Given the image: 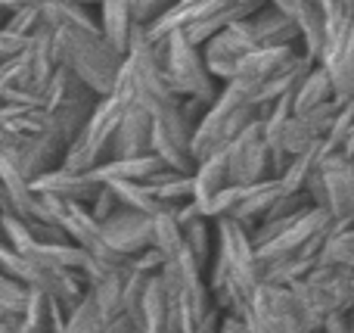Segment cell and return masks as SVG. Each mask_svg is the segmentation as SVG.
I'll return each instance as SVG.
<instances>
[{"instance_id": "obj_1", "label": "cell", "mask_w": 354, "mask_h": 333, "mask_svg": "<svg viewBox=\"0 0 354 333\" xmlns=\"http://www.w3.org/2000/svg\"><path fill=\"white\" fill-rule=\"evenodd\" d=\"M44 19L56 31L62 66L72 69L97 97H109L128 56H122L103 37L100 16H93L91 6H81L75 0H53L44 6Z\"/></svg>"}, {"instance_id": "obj_2", "label": "cell", "mask_w": 354, "mask_h": 333, "mask_svg": "<svg viewBox=\"0 0 354 333\" xmlns=\"http://www.w3.org/2000/svg\"><path fill=\"white\" fill-rule=\"evenodd\" d=\"M205 280L212 290L214 309L245 321L252 296L264 284L258 249L245 224L233 222V218L214 222V259L205 271Z\"/></svg>"}, {"instance_id": "obj_3", "label": "cell", "mask_w": 354, "mask_h": 333, "mask_svg": "<svg viewBox=\"0 0 354 333\" xmlns=\"http://www.w3.org/2000/svg\"><path fill=\"white\" fill-rule=\"evenodd\" d=\"M131 103H134V84H131L128 60H124V69H122V75H118L112 93L109 97H100L97 109H93V116L87 118V125L81 128V134L68 143L62 165L72 168V172H93V168H100L103 162H109L112 147H115L118 125H122V116Z\"/></svg>"}, {"instance_id": "obj_4", "label": "cell", "mask_w": 354, "mask_h": 333, "mask_svg": "<svg viewBox=\"0 0 354 333\" xmlns=\"http://www.w3.org/2000/svg\"><path fill=\"white\" fill-rule=\"evenodd\" d=\"M261 118V106L255 103V91L245 81H227L218 100L205 109L202 122L193 131V159H205L227 150L252 122Z\"/></svg>"}, {"instance_id": "obj_5", "label": "cell", "mask_w": 354, "mask_h": 333, "mask_svg": "<svg viewBox=\"0 0 354 333\" xmlns=\"http://www.w3.org/2000/svg\"><path fill=\"white\" fill-rule=\"evenodd\" d=\"M159 53H162V66H165V75H168V84L174 87L177 97L202 100L205 106H212L218 100L224 84L212 75L202 47H196L183 31H174L165 41H159Z\"/></svg>"}, {"instance_id": "obj_6", "label": "cell", "mask_w": 354, "mask_h": 333, "mask_svg": "<svg viewBox=\"0 0 354 333\" xmlns=\"http://www.w3.org/2000/svg\"><path fill=\"white\" fill-rule=\"evenodd\" d=\"M44 97H47L44 106H47L56 118V131H59L68 143L81 134V128L87 125V118L93 116V109H97V103H100L97 93L66 66H59V72H56L53 81L47 84Z\"/></svg>"}, {"instance_id": "obj_7", "label": "cell", "mask_w": 354, "mask_h": 333, "mask_svg": "<svg viewBox=\"0 0 354 333\" xmlns=\"http://www.w3.org/2000/svg\"><path fill=\"white\" fill-rule=\"evenodd\" d=\"M44 206H47L50 218L68 234V240L84 249L87 255H93V259H100V262H112V265H128V259L118 255L115 249L106 243L103 224L93 218L91 206L75 203V199H59V197H44Z\"/></svg>"}, {"instance_id": "obj_8", "label": "cell", "mask_w": 354, "mask_h": 333, "mask_svg": "<svg viewBox=\"0 0 354 333\" xmlns=\"http://www.w3.org/2000/svg\"><path fill=\"white\" fill-rule=\"evenodd\" d=\"M224 153H227V168H230V184H261V181L274 178L270 143L264 137L261 118L252 122Z\"/></svg>"}, {"instance_id": "obj_9", "label": "cell", "mask_w": 354, "mask_h": 333, "mask_svg": "<svg viewBox=\"0 0 354 333\" xmlns=\"http://www.w3.org/2000/svg\"><path fill=\"white\" fill-rule=\"evenodd\" d=\"M320 172H324L326 209H330L333 222L339 228H351L354 224V162L342 150L339 153H326L324 150Z\"/></svg>"}, {"instance_id": "obj_10", "label": "cell", "mask_w": 354, "mask_h": 333, "mask_svg": "<svg viewBox=\"0 0 354 333\" xmlns=\"http://www.w3.org/2000/svg\"><path fill=\"white\" fill-rule=\"evenodd\" d=\"M103 237L118 255L131 259V255L156 246V215L122 206L115 215L103 222Z\"/></svg>"}, {"instance_id": "obj_11", "label": "cell", "mask_w": 354, "mask_h": 333, "mask_svg": "<svg viewBox=\"0 0 354 333\" xmlns=\"http://www.w3.org/2000/svg\"><path fill=\"white\" fill-rule=\"evenodd\" d=\"M66 150H68V141L59 134V131H44V134H28L19 147H10L3 150L28 181L41 178V174L53 172L66 162Z\"/></svg>"}, {"instance_id": "obj_12", "label": "cell", "mask_w": 354, "mask_h": 333, "mask_svg": "<svg viewBox=\"0 0 354 333\" xmlns=\"http://www.w3.org/2000/svg\"><path fill=\"white\" fill-rule=\"evenodd\" d=\"M320 66L333 78L339 100H354V22L326 37Z\"/></svg>"}, {"instance_id": "obj_13", "label": "cell", "mask_w": 354, "mask_h": 333, "mask_svg": "<svg viewBox=\"0 0 354 333\" xmlns=\"http://www.w3.org/2000/svg\"><path fill=\"white\" fill-rule=\"evenodd\" d=\"M140 333H183L180 324V312L171 296V290L165 287L162 274H156L149 280V290L143 296V309H140Z\"/></svg>"}, {"instance_id": "obj_14", "label": "cell", "mask_w": 354, "mask_h": 333, "mask_svg": "<svg viewBox=\"0 0 354 333\" xmlns=\"http://www.w3.org/2000/svg\"><path fill=\"white\" fill-rule=\"evenodd\" d=\"M31 187H35V193H44V197L75 199V203L91 206L103 184L93 178V172H72V168L59 165V168H53V172L35 178L31 181Z\"/></svg>"}, {"instance_id": "obj_15", "label": "cell", "mask_w": 354, "mask_h": 333, "mask_svg": "<svg viewBox=\"0 0 354 333\" xmlns=\"http://www.w3.org/2000/svg\"><path fill=\"white\" fill-rule=\"evenodd\" d=\"M153 112H147L143 106L131 103L122 116L115 134V147H112V159H131V156H147L153 153Z\"/></svg>"}, {"instance_id": "obj_16", "label": "cell", "mask_w": 354, "mask_h": 333, "mask_svg": "<svg viewBox=\"0 0 354 333\" xmlns=\"http://www.w3.org/2000/svg\"><path fill=\"white\" fill-rule=\"evenodd\" d=\"M249 28L255 35L258 47H299L301 44V28L292 16H286L283 10H277L274 3H264L258 12H252Z\"/></svg>"}, {"instance_id": "obj_17", "label": "cell", "mask_w": 354, "mask_h": 333, "mask_svg": "<svg viewBox=\"0 0 354 333\" xmlns=\"http://www.w3.org/2000/svg\"><path fill=\"white\" fill-rule=\"evenodd\" d=\"M299 53H301L299 47H258L239 60L236 81H245V84H252V91H255L261 81H268L270 75L286 69Z\"/></svg>"}, {"instance_id": "obj_18", "label": "cell", "mask_w": 354, "mask_h": 333, "mask_svg": "<svg viewBox=\"0 0 354 333\" xmlns=\"http://www.w3.org/2000/svg\"><path fill=\"white\" fill-rule=\"evenodd\" d=\"M100 28H103V37L118 53L128 56L134 31H137V19H134V10H131V0H100Z\"/></svg>"}, {"instance_id": "obj_19", "label": "cell", "mask_w": 354, "mask_h": 333, "mask_svg": "<svg viewBox=\"0 0 354 333\" xmlns=\"http://www.w3.org/2000/svg\"><path fill=\"white\" fill-rule=\"evenodd\" d=\"M280 193H283L280 178H268V181H261V184H249L230 218L239 222V224H245L249 231H255L258 224L268 218V212L274 209V203L280 199Z\"/></svg>"}, {"instance_id": "obj_20", "label": "cell", "mask_w": 354, "mask_h": 333, "mask_svg": "<svg viewBox=\"0 0 354 333\" xmlns=\"http://www.w3.org/2000/svg\"><path fill=\"white\" fill-rule=\"evenodd\" d=\"M165 162L156 153L147 156H131V159H109L100 168H93V178L100 184H112V181H149L159 172H165Z\"/></svg>"}, {"instance_id": "obj_21", "label": "cell", "mask_w": 354, "mask_h": 333, "mask_svg": "<svg viewBox=\"0 0 354 333\" xmlns=\"http://www.w3.org/2000/svg\"><path fill=\"white\" fill-rule=\"evenodd\" d=\"M227 184H230V168H227V153H224V150L196 162V168H193L196 197L193 199L199 206H205L212 197H218V193L224 190Z\"/></svg>"}, {"instance_id": "obj_22", "label": "cell", "mask_w": 354, "mask_h": 333, "mask_svg": "<svg viewBox=\"0 0 354 333\" xmlns=\"http://www.w3.org/2000/svg\"><path fill=\"white\" fill-rule=\"evenodd\" d=\"M330 100H339L336 87H333V78L326 75V69L317 62V66L301 78V84L295 87L292 106H295V112H311V109H317V106L330 103Z\"/></svg>"}, {"instance_id": "obj_23", "label": "cell", "mask_w": 354, "mask_h": 333, "mask_svg": "<svg viewBox=\"0 0 354 333\" xmlns=\"http://www.w3.org/2000/svg\"><path fill=\"white\" fill-rule=\"evenodd\" d=\"M147 184L153 187V193L168 206V209H177V206H183V203H193V197H196L193 174L174 172V168H165V172H159L156 178H149Z\"/></svg>"}, {"instance_id": "obj_24", "label": "cell", "mask_w": 354, "mask_h": 333, "mask_svg": "<svg viewBox=\"0 0 354 333\" xmlns=\"http://www.w3.org/2000/svg\"><path fill=\"white\" fill-rule=\"evenodd\" d=\"M180 228H183V243H187V249L208 271V265H212V259H214V222L205 215H196V218H189V222H183Z\"/></svg>"}, {"instance_id": "obj_25", "label": "cell", "mask_w": 354, "mask_h": 333, "mask_svg": "<svg viewBox=\"0 0 354 333\" xmlns=\"http://www.w3.org/2000/svg\"><path fill=\"white\" fill-rule=\"evenodd\" d=\"M109 187L118 193L122 206H128V209L147 212V215H162V212H168V206L156 197L147 181H112Z\"/></svg>"}, {"instance_id": "obj_26", "label": "cell", "mask_w": 354, "mask_h": 333, "mask_svg": "<svg viewBox=\"0 0 354 333\" xmlns=\"http://www.w3.org/2000/svg\"><path fill=\"white\" fill-rule=\"evenodd\" d=\"M19 333H53V299L41 290H31L28 305L19 315Z\"/></svg>"}, {"instance_id": "obj_27", "label": "cell", "mask_w": 354, "mask_h": 333, "mask_svg": "<svg viewBox=\"0 0 354 333\" xmlns=\"http://www.w3.org/2000/svg\"><path fill=\"white\" fill-rule=\"evenodd\" d=\"M62 333H106V318H103V312H100V305H97V299H93L91 290H87V296L68 312Z\"/></svg>"}, {"instance_id": "obj_28", "label": "cell", "mask_w": 354, "mask_h": 333, "mask_svg": "<svg viewBox=\"0 0 354 333\" xmlns=\"http://www.w3.org/2000/svg\"><path fill=\"white\" fill-rule=\"evenodd\" d=\"M28 296L31 290L22 284V280H16L12 274L0 271V309L6 312V315L19 318L25 312V305H28Z\"/></svg>"}, {"instance_id": "obj_29", "label": "cell", "mask_w": 354, "mask_h": 333, "mask_svg": "<svg viewBox=\"0 0 354 333\" xmlns=\"http://www.w3.org/2000/svg\"><path fill=\"white\" fill-rule=\"evenodd\" d=\"M44 22H47V19H44V6H22V10H12L3 25L12 31V35L31 37Z\"/></svg>"}, {"instance_id": "obj_30", "label": "cell", "mask_w": 354, "mask_h": 333, "mask_svg": "<svg viewBox=\"0 0 354 333\" xmlns=\"http://www.w3.org/2000/svg\"><path fill=\"white\" fill-rule=\"evenodd\" d=\"M177 0H131V10H134L137 25H153L156 19H162Z\"/></svg>"}, {"instance_id": "obj_31", "label": "cell", "mask_w": 354, "mask_h": 333, "mask_svg": "<svg viewBox=\"0 0 354 333\" xmlns=\"http://www.w3.org/2000/svg\"><path fill=\"white\" fill-rule=\"evenodd\" d=\"M118 209H122V199H118V193L112 190L109 184H103V187H100V193H97V197H93V203H91L93 218H97V222L103 224L106 218H112Z\"/></svg>"}, {"instance_id": "obj_32", "label": "cell", "mask_w": 354, "mask_h": 333, "mask_svg": "<svg viewBox=\"0 0 354 333\" xmlns=\"http://www.w3.org/2000/svg\"><path fill=\"white\" fill-rule=\"evenodd\" d=\"M25 47H28V37L12 35V31L6 28L3 22H0V62H6V60H12V56H19Z\"/></svg>"}, {"instance_id": "obj_33", "label": "cell", "mask_w": 354, "mask_h": 333, "mask_svg": "<svg viewBox=\"0 0 354 333\" xmlns=\"http://www.w3.org/2000/svg\"><path fill=\"white\" fill-rule=\"evenodd\" d=\"M106 333H140V324L131 315H118L112 321H106Z\"/></svg>"}, {"instance_id": "obj_34", "label": "cell", "mask_w": 354, "mask_h": 333, "mask_svg": "<svg viewBox=\"0 0 354 333\" xmlns=\"http://www.w3.org/2000/svg\"><path fill=\"white\" fill-rule=\"evenodd\" d=\"M221 321H224V312H221V309H214L212 315H208L205 321H202V324H199V327H196L193 333H218V330H221Z\"/></svg>"}, {"instance_id": "obj_35", "label": "cell", "mask_w": 354, "mask_h": 333, "mask_svg": "<svg viewBox=\"0 0 354 333\" xmlns=\"http://www.w3.org/2000/svg\"><path fill=\"white\" fill-rule=\"evenodd\" d=\"M218 333H249L243 318H233V315H224V321H221V330Z\"/></svg>"}, {"instance_id": "obj_36", "label": "cell", "mask_w": 354, "mask_h": 333, "mask_svg": "<svg viewBox=\"0 0 354 333\" xmlns=\"http://www.w3.org/2000/svg\"><path fill=\"white\" fill-rule=\"evenodd\" d=\"M53 0H0V10L12 12V10H22V6H47Z\"/></svg>"}, {"instance_id": "obj_37", "label": "cell", "mask_w": 354, "mask_h": 333, "mask_svg": "<svg viewBox=\"0 0 354 333\" xmlns=\"http://www.w3.org/2000/svg\"><path fill=\"white\" fill-rule=\"evenodd\" d=\"M0 212H12V203H10V197H6L3 184H0Z\"/></svg>"}, {"instance_id": "obj_38", "label": "cell", "mask_w": 354, "mask_h": 333, "mask_svg": "<svg viewBox=\"0 0 354 333\" xmlns=\"http://www.w3.org/2000/svg\"><path fill=\"white\" fill-rule=\"evenodd\" d=\"M0 243H3V212H0Z\"/></svg>"}, {"instance_id": "obj_39", "label": "cell", "mask_w": 354, "mask_h": 333, "mask_svg": "<svg viewBox=\"0 0 354 333\" xmlns=\"http://www.w3.org/2000/svg\"><path fill=\"white\" fill-rule=\"evenodd\" d=\"M6 318H12V315H6V312H3V309H0V324H3V321H6Z\"/></svg>"}]
</instances>
